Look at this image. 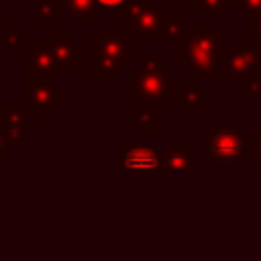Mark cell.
Masks as SVG:
<instances>
[{
	"label": "cell",
	"instance_id": "1",
	"mask_svg": "<svg viewBox=\"0 0 261 261\" xmlns=\"http://www.w3.org/2000/svg\"><path fill=\"white\" fill-rule=\"evenodd\" d=\"M220 43L222 35L210 22H196L192 33L175 41V59L181 61L194 77H220Z\"/></svg>",
	"mask_w": 261,
	"mask_h": 261
},
{
	"label": "cell",
	"instance_id": "2",
	"mask_svg": "<svg viewBox=\"0 0 261 261\" xmlns=\"http://www.w3.org/2000/svg\"><path fill=\"white\" fill-rule=\"evenodd\" d=\"M128 33H92V77L94 80H116L126 61Z\"/></svg>",
	"mask_w": 261,
	"mask_h": 261
},
{
	"label": "cell",
	"instance_id": "3",
	"mask_svg": "<svg viewBox=\"0 0 261 261\" xmlns=\"http://www.w3.org/2000/svg\"><path fill=\"white\" fill-rule=\"evenodd\" d=\"M165 6L151 4L149 0H128L118 10V22L130 27L139 41H159L165 22Z\"/></svg>",
	"mask_w": 261,
	"mask_h": 261
},
{
	"label": "cell",
	"instance_id": "4",
	"mask_svg": "<svg viewBox=\"0 0 261 261\" xmlns=\"http://www.w3.org/2000/svg\"><path fill=\"white\" fill-rule=\"evenodd\" d=\"M206 153L214 161L234 163L249 149V137L239 124H214L208 135L202 137Z\"/></svg>",
	"mask_w": 261,
	"mask_h": 261
},
{
	"label": "cell",
	"instance_id": "5",
	"mask_svg": "<svg viewBox=\"0 0 261 261\" xmlns=\"http://www.w3.org/2000/svg\"><path fill=\"white\" fill-rule=\"evenodd\" d=\"M173 92L175 84L173 80H165V75L147 73L141 69L128 71V94L139 100V106H165Z\"/></svg>",
	"mask_w": 261,
	"mask_h": 261
},
{
	"label": "cell",
	"instance_id": "6",
	"mask_svg": "<svg viewBox=\"0 0 261 261\" xmlns=\"http://www.w3.org/2000/svg\"><path fill=\"white\" fill-rule=\"evenodd\" d=\"M261 71V51L251 43H232L230 49L220 53V80L255 77Z\"/></svg>",
	"mask_w": 261,
	"mask_h": 261
},
{
	"label": "cell",
	"instance_id": "7",
	"mask_svg": "<svg viewBox=\"0 0 261 261\" xmlns=\"http://www.w3.org/2000/svg\"><path fill=\"white\" fill-rule=\"evenodd\" d=\"M63 104V90L55 86L53 77H29L27 112L35 116H51Z\"/></svg>",
	"mask_w": 261,
	"mask_h": 261
},
{
	"label": "cell",
	"instance_id": "8",
	"mask_svg": "<svg viewBox=\"0 0 261 261\" xmlns=\"http://www.w3.org/2000/svg\"><path fill=\"white\" fill-rule=\"evenodd\" d=\"M45 41L51 47L57 69H67V71L82 69V65H84L82 43L75 41L71 33H47Z\"/></svg>",
	"mask_w": 261,
	"mask_h": 261
},
{
	"label": "cell",
	"instance_id": "9",
	"mask_svg": "<svg viewBox=\"0 0 261 261\" xmlns=\"http://www.w3.org/2000/svg\"><path fill=\"white\" fill-rule=\"evenodd\" d=\"M120 171H159L161 157L155 151V145H120Z\"/></svg>",
	"mask_w": 261,
	"mask_h": 261
},
{
	"label": "cell",
	"instance_id": "10",
	"mask_svg": "<svg viewBox=\"0 0 261 261\" xmlns=\"http://www.w3.org/2000/svg\"><path fill=\"white\" fill-rule=\"evenodd\" d=\"M24 122H27V108H0V130L6 137L8 145H24Z\"/></svg>",
	"mask_w": 261,
	"mask_h": 261
},
{
	"label": "cell",
	"instance_id": "11",
	"mask_svg": "<svg viewBox=\"0 0 261 261\" xmlns=\"http://www.w3.org/2000/svg\"><path fill=\"white\" fill-rule=\"evenodd\" d=\"M29 77H53L55 59L47 41H35L29 45Z\"/></svg>",
	"mask_w": 261,
	"mask_h": 261
},
{
	"label": "cell",
	"instance_id": "12",
	"mask_svg": "<svg viewBox=\"0 0 261 261\" xmlns=\"http://www.w3.org/2000/svg\"><path fill=\"white\" fill-rule=\"evenodd\" d=\"M161 169L165 171H192L194 147L190 143H169L161 157Z\"/></svg>",
	"mask_w": 261,
	"mask_h": 261
},
{
	"label": "cell",
	"instance_id": "13",
	"mask_svg": "<svg viewBox=\"0 0 261 261\" xmlns=\"http://www.w3.org/2000/svg\"><path fill=\"white\" fill-rule=\"evenodd\" d=\"M173 102L177 108L184 110L186 116H200L204 112V100L202 92L194 86V80H186L181 88H175L173 92Z\"/></svg>",
	"mask_w": 261,
	"mask_h": 261
},
{
	"label": "cell",
	"instance_id": "14",
	"mask_svg": "<svg viewBox=\"0 0 261 261\" xmlns=\"http://www.w3.org/2000/svg\"><path fill=\"white\" fill-rule=\"evenodd\" d=\"M61 8L73 18V22H90L98 12L96 0H61Z\"/></svg>",
	"mask_w": 261,
	"mask_h": 261
},
{
	"label": "cell",
	"instance_id": "15",
	"mask_svg": "<svg viewBox=\"0 0 261 261\" xmlns=\"http://www.w3.org/2000/svg\"><path fill=\"white\" fill-rule=\"evenodd\" d=\"M157 110L155 106H139V112L135 116L128 118V122L133 126H137V130L141 135H155L157 133Z\"/></svg>",
	"mask_w": 261,
	"mask_h": 261
},
{
	"label": "cell",
	"instance_id": "16",
	"mask_svg": "<svg viewBox=\"0 0 261 261\" xmlns=\"http://www.w3.org/2000/svg\"><path fill=\"white\" fill-rule=\"evenodd\" d=\"M186 35V18L184 14H167L163 29H161V39L159 41H177L179 37Z\"/></svg>",
	"mask_w": 261,
	"mask_h": 261
},
{
	"label": "cell",
	"instance_id": "17",
	"mask_svg": "<svg viewBox=\"0 0 261 261\" xmlns=\"http://www.w3.org/2000/svg\"><path fill=\"white\" fill-rule=\"evenodd\" d=\"M232 0H194L196 14H228L232 8Z\"/></svg>",
	"mask_w": 261,
	"mask_h": 261
},
{
	"label": "cell",
	"instance_id": "18",
	"mask_svg": "<svg viewBox=\"0 0 261 261\" xmlns=\"http://www.w3.org/2000/svg\"><path fill=\"white\" fill-rule=\"evenodd\" d=\"M137 69H141V71H147V73H159V75H165V69H167V65H165V61H161L157 55H155V51H141L139 53V61H137Z\"/></svg>",
	"mask_w": 261,
	"mask_h": 261
},
{
	"label": "cell",
	"instance_id": "19",
	"mask_svg": "<svg viewBox=\"0 0 261 261\" xmlns=\"http://www.w3.org/2000/svg\"><path fill=\"white\" fill-rule=\"evenodd\" d=\"M24 47H29L24 33H20L14 22L8 24V29H6V31L2 33V37H0V49L6 51V49H24Z\"/></svg>",
	"mask_w": 261,
	"mask_h": 261
},
{
	"label": "cell",
	"instance_id": "20",
	"mask_svg": "<svg viewBox=\"0 0 261 261\" xmlns=\"http://www.w3.org/2000/svg\"><path fill=\"white\" fill-rule=\"evenodd\" d=\"M57 14H61L57 4H53L49 0H35V18H37V22L49 24V22L55 20Z\"/></svg>",
	"mask_w": 261,
	"mask_h": 261
},
{
	"label": "cell",
	"instance_id": "21",
	"mask_svg": "<svg viewBox=\"0 0 261 261\" xmlns=\"http://www.w3.org/2000/svg\"><path fill=\"white\" fill-rule=\"evenodd\" d=\"M239 94H241L243 98H261V77L255 75V77H245V80H241Z\"/></svg>",
	"mask_w": 261,
	"mask_h": 261
},
{
	"label": "cell",
	"instance_id": "22",
	"mask_svg": "<svg viewBox=\"0 0 261 261\" xmlns=\"http://www.w3.org/2000/svg\"><path fill=\"white\" fill-rule=\"evenodd\" d=\"M249 159L251 163H257V167L261 169V126L255 135L249 137Z\"/></svg>",
	"mask_w": 261,
	"mask_h": 261
},
{
	"label": "cell",
	"instance_id": "23",
	"mask_svg": "<svg viewBox=\"0 0 261 261\" xmlns=\"http://www.w3.org/2000/svg\"><path fill=\"white\" fill-rule=\"evenodd\" d=\"M249 41L255 47L261 45V12L251 16V22H249Z\"/></svg>",
	"mask_w": 261,
	"mask_h": 261
},
{
	"label": "cell",
	"instance_id": "24",
	"mask_svg": "<svg viewBox=\"0 0 261 261\" xmlns=\"http://www.w3.org/2000/svg\"><path fill=\"white\" fill-rule=\"evenodd\" d=\"M128 0H96V6H98V12L104 14V12H112V10H120Z\"/></svg>",
	"mask_w": 261,
	"mask_h": 261
},
{
	"label": "cell",
	"instance_id": "25",
	"mask_svg": "<svg viewBox=\"0 0 261 261\" xmlns=\"http://www.w3.org/2000/svg\"><path fill=\"white\" fill-rule=\"evenodd\" d=\"M239 10L243 14H259L261 12V0H239Z\"/></svg>",
	"mask_w": 261,
	"mask_h": 261
},
{
	"label": "cell",
	"instance_id": "26",
	"mask_svg": "<svg viewBox=\"0 0 261 261\" xmlns=\"http://www.w3.org/2000/svg\"><path fill=\"white\" fill-rule=\"evenodd\" d=\"M6 161H8V141L0 130V163H6Z\"/></svg>",
	"mask_w": 261,
	"mask_h": 261
},
{
	"label": "cell",
	"instance_id": "27",
	"mask_svg": "<svg viewBox=\"0 0 261 261\" xmlns=\"http://www.w3.org/2000/svg\"><path fill=\"white\" fill-rule=\"evenodd\" d=\"M165 2H167V4H184L186 0H165Z\"/></svg>",
	"mask_w": 261,
	"mask_h": 261
},
{
	"label": "cell",
	"instance_id": "28",
	"mask_svg": "<svg viewBox=\"0 0 261 261\" xmlns=\"http://www.w3.org/2000/svg\"><path fill=\"white\" fill-rule=\"evenodd\" d=\"M49 2H53V4H57V6H59V12H63V8H61V0H49Z\"/></svg>",
	"mask_w": 261,
	"mask_h": 261
},
{
	"label": "cell",
	"instance_id": "29",
	"mask_svg": "<svg viewBox=\"0 0 261 261\" xmlns=\"http://www.w3.org/2000/svg\"><path fill=\"white\" fill-rule=\"evenodd\" d=\"M232 2H234V4H239V0H232Z\"/></svg>",
	"mask_w": 261,
	"mask_h": 261
},
{
	"label": "cell",
	"instance_id": "30",
	"mask_svg": "<svg viewBox=\"0 0 261 261\" xmlns=\"http://www.w3.org/2000/svg\"><path fill=\"white\" fill-rule=\"evenodd\" d=\"M0 51H2V49H0Z\"/></svg>",
	"mask_w": 261,
	"mask_h": 261
}]
</instances>
